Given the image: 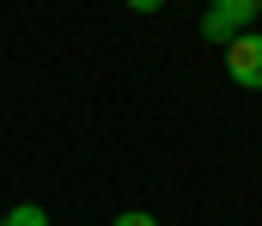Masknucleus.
I'll return each instance as SVG.
<instances>
[{
  "label": "nucleus",
  "mask_w": 262,
  "mask_h": 226,
  "mask_svg": "<svg viewBox=\"0 0 262 226\" xmlns=\"http://www.w3.org/2000/svg\"><path fill=\"white\" fill-rule=\"evenodd\" d=\"M134 12H159V6H165V0H128Z\"/></svg>",
  "instance_id": "obj_5"
},
{
  "label": "nucleus",
  "mask_w": 262,
  "mask_h": 226,
  "mask_svg": "<svg viewBox=\"0 0 262 226\" xmlns=\"http://www.w3.org/2000/svg\"><path fill=\"white\" fill-rule=\"evenodd\" d=\"M226 74L244 92H262V31H244V37L226 43Z\"/></svg>",
  "instance_id": "obj_2"
},
{
  "label": "nucleus",
  "mask_w": 262,
  "mask_h": 226,
  "mask_svg": "<svg viewBox=\"0 0 262 226\" xmlns=\"http://www.w3.org/2000/svg\"><path fill=\"white\" fill-rule=\"evenodd\" d=\"M256 18H262V0H213L207 18H201V37H207V43H232V37H244Z\"/></svg>",
  "instance_id": "obj_1"
},
{
  "label": "nucleus",
  "mask_w": 262,
  "mask_h": 226,
  "mask_svg": "<svg viewBox=\"0 0 262 226\" xmlns=\"http://www.w3.org/2000/svg\"><path fill=\"white\" fill-rule=\"evenodd\" d=\"M0 226H6V214H0Z\"/></svg>",
  "instance_id": "obj_6"
},
{
  "label": "nucleus",
  "mask_w": 262,
  "mask_h": 226,
  "mask_svg": "<svg viewBox=\"0 0 262 226\" xmlns=\"http://www.w3.org/2000/svg\"><path fill=\"white\" fill-rule=\"evenodd\" d=\"M6 226H49V214H43L37 202H18V208L6 214Z\"/></svg>",
  "instance_id": "obj_3"
},
{
  "label": "nucleus",
  "mask_w": 262,
  "mask_h": 226,
  "mask_svg": "<svg viewBox=\"0 0 262 226\" xmlns=\"http://www.w3.org/2000/svg\"><path fill=\"white\" fill-rule=\"evenodd\" d=\"M110 226H159V214H146V208H128V214H116Z\"/></svg>",
  "instance_id": "obj_4"
}]
</instances>
